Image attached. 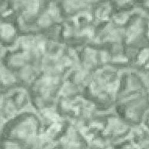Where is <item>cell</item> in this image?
Returning <instances> with one entry per match:
<instances>
[{
	"label": "cell",
	"mask_w": 149,
	"mask_h": 149,
	"mask_svg": "<svg viewBox=\"0 0 149 149\" xmlns=\"http://www.w3.org/2000/svg\"><path fill=\"white\" fill-rule=\"evenodd\" d=\"M70 5L73 8L78 9L84 6L85 4L83 0H70Z\"/></svg>",
	"instance_id": "cell-5"
},
{
	"label": "cell",
	"mask_w": 149,
	"mask_h": 149,
	"mask_svg": "<svg viewBox=\"0 0 149 149\" xmlns=\"http://www.w3.org/2000/svg\"><path fill=\"white\" fill-rule=\"evenodd\" d=\"M33 108L26 86L20 83L3 90L0 99V126L27 110Z\"/></svg>",
	"instance_id": "cell-2"
},
{
	"label": "cell",
	"mask_w": 149,
	"mask_h": 149,
	"mask_svg": "<svg viewBox=\"0 0 149 149\" xmlns=\"http://www.w3.org/2000/svg\"><path fill=\"white\" fill-rule=\"evenodd\" d=\"M2 91H3V89L1 88V87H0V99H1V95H2Z\"/></svg>",
	"instance_id": "cell-8"
},
{
	"label": "cell",
	"mask_w": 149,
	"mask_h": 149,
	"mask_svg": "<svg viewBox=\"0 0 149 149\" xmlns=\"http://www.w3.org/2000/svg\"><path fill=\"white\" fill-rule=\"evenodd\" d=\"M83 1L88 2H96V1H97L98 0H83Z\"/></svg>",
	"instance_id": "cell-7"
},
{
	"label": "cell",
	"mask_w": 149,
	"mask_h": 149,
	"mask_svg": "<svg viewBox=\"0 0 149 149\" xmlns=\"http://www.w3.org/2000/svg\"><path fill=\"white\" fill-rule=\"evenodd\" d=\"M42 133L41 116L31 108L1 125L0 143L13 149H35Z\"/></svg>",
	"instance_id": "cell-1"
},
{
	"label": "cell",
	"mask_w": 149,
	"mask_h": 149,
	"mask_svg": "<svg viewBox=\"0 0 149 149\" xmlns=\"http://www.w3.org/2000/svg\"><path fill=\"white\" fill-rule=\"evenodd\" d=\"M128 17V15L126 14H120L116 15L115 17V20L116 23H119V24H124L127 21Z\"/></svg>",
	"instance_id": "cell-4"
},
{
	"label": "cell",
	"mask_w": 149,
	"mask_h": 149,
	"mask_svg": "<svg viewBox=\"0 0 149 149\" xmlns=\"http://www.w3.org/2000/svg\"><path fill=\"white\" fill-rule=\"evenodd\" d=\"M115 1L117 2V3L119 5H121V6H122V5H124V4H125L129 2L131 0H115Z\"/></svg>",
	"instance_id": "cell-6"
},
{
	"label": "cell",
	"mask_w": 149,
	"mask_h": 149,
	"mask_svg": "<svg viewBox=\"0 0 149 149\" xmlns=\"http://www.w3.org/2000/svg\"><path fill=\"white\" fill-rule=\"evenodd\" d=\"M110 11V8L109 6L108 5H104L100 8L98 9L97 11V16L99 18L105 19Z\"/></svg>",
	"instance_id": "cell-3"
}]
</instances>
